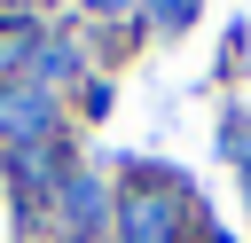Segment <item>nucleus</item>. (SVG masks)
Listing matches in <instances>:
<instances>
[{
  "instance_id": "nucleus-1",
  "label": "nucleus",
  "mask_w": 251,
  "mask_h": 243,
  "mask_svg": "<svg viewBox=\"0 0 251 243\" xmlns=\"http://www.w3.org/2000/svg\"><path fill=\"white\" fill-rule=\"evenodd\" d=\"M118 219H126V243H173L180 219H188V204H180L173 188H133Z\"/></svg>"
},
{
  "instance_id": "nucleus-2",
  "label": "nucleus",
  "mask_w": 251,
  "mask_h": 243,
  "mask_svg": "<svg viewBox=\"0 0 251 243\" xmlns=\"http://www.w3.org/2000/svg\"><path fill=\"white\" fill-rule=\"evenodd\" d=\"M47 133V94H8L0 102V141H31Z\"/></svg>"
},
{
  "instance_id": "nucleus-3",
  "label": "nucleus",
  "mask_w": 251,
  "mask_h": 243,
  "mask_svg": "<svg viewBox=\"0 0 251 243\" xmlns=\"http://www.w3.org/2000/svg\"><path fill=\"white\" fill-rule=\"evenodd\" d=\"M94 204H102V196H94V180H71V219H78V227L94 219Z\"/></svg>"
},
{
  "instance_id": "nucleus-4",
  "label": "nucleus",
  "mask_w": 251,
  "mask_h": 243,
  "mask_svg": "<svg viewBox=\"0 0 251 243\" xmlns=\"http://www.w3.org/2000/svg\"><path fill=\"white\" fill-rule=\"evenodd\" d=\"M24 47H31L24 31H0V71H16V63H24Z\"/></svg>"
},
{
  "instance_id": "nucleus-5",
  "label": "nucleus",
  "mask_w": 251,
  "mask_h": 243,
  "mask_svg": "<svg viewBox=\"0 0 251 243\" xmlns=\"http://www.w3.org/2000/svg\"><path fill=\"white\" fill-rule=\"evenodd\" d=\"M157 16H165V24H188V16H196V0H157Z\"/></svg>"
},
{
  "instance_id": "nucleus-6",
  "label": "nucleus",
  "mask_w": 251,
  "mask_h": 243,
  "mask_svg": "<svg viewBox=\"0 0 251 243\" xmlns=\"http://www.w3.org/2000/svg\"><path fill=\"white\" fill-rule=\"evenodd\" d=\"M94 8H133V0H94Z\"/></svg>"
},
{
  "instance_id": "nucleus-7",
  "label": "nucleus",
  "mask_w": 251,
  "mask_h": 243,
  "mask_svg": "<svg viewBox=\"0 0 251 243\" xmlns=\"http://www.w3.org/2000/svg\"><path fill=\"white\" fill-rule=\"evenodd\" d=\"M243 196H251V172H243Z\"/></svg>"
}]
</instances>
